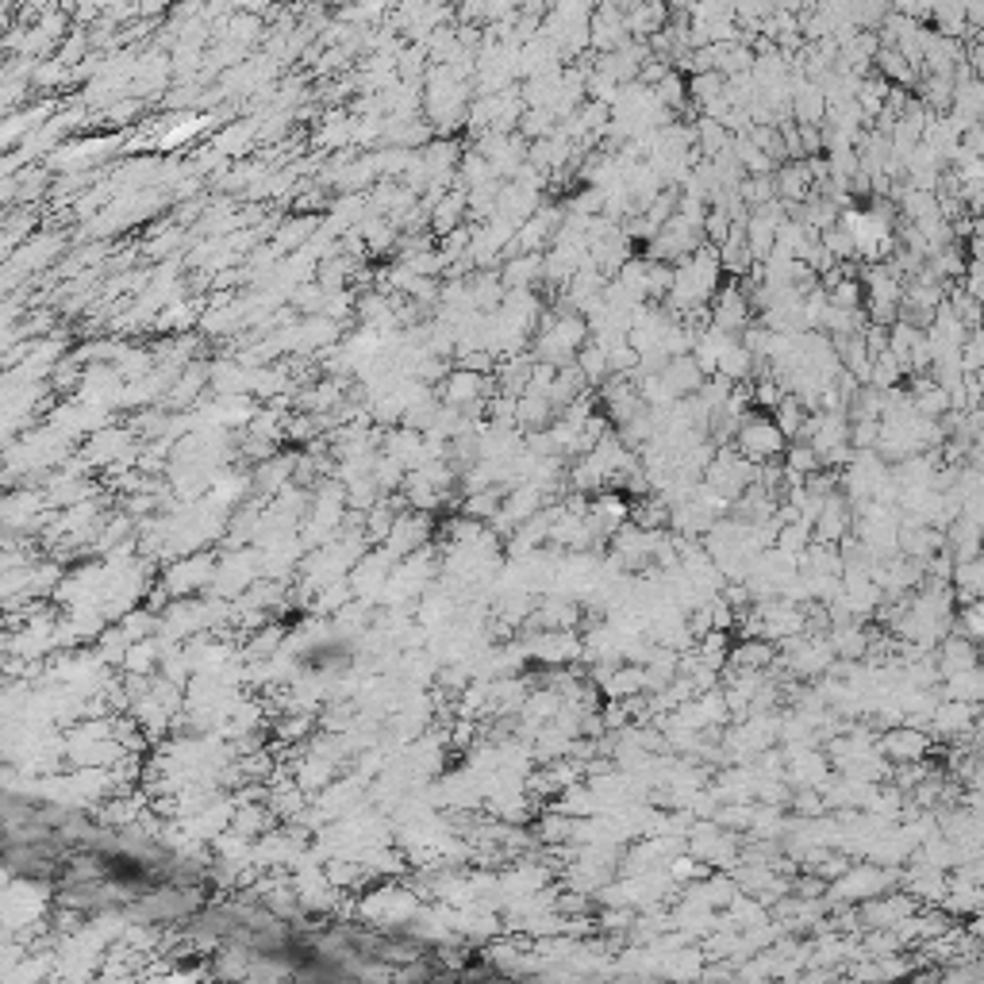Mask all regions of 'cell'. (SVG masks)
Returning <instances> with one entry per match:
<instances>
[{"label": "cell", "instance_id": "obj_1", "mask_svg": "<svg viewBox=\"0 0 984 984\" xmlns=\"http://www.w3.org/2000/svg\"><path fill=\"white\" fill-rule=\"evenodd\" d=\"M781 450V431H777V423H750L746 431H742V454L746 458H769V454H777Z\"/></svg>", "mask_w": 984, "mask_h": 984}]
</instances>
